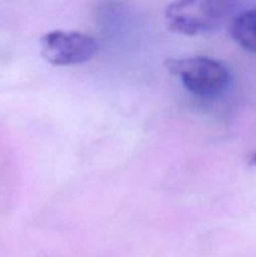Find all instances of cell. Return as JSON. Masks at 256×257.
Returning a JSON list of instances; mask_svg holds the SVG:
<instances>
[{"label":"cell","mask_w":256,"mask_h":257,"mask_svg":"<svg viewBox=\"0 0 256 257\" xmlns=\"http://www.w3.org/2000/svg\"><path fill=\"white\" fill-rule=\"evenodd\" d=\"M237 4L238 0H173L166 8V25L187 37L211 34L226 24Z\"/></svg>","instance_id":"6da1fadb"},{"label":"cell","mask_w":256,"mask_h":257,"mask_svg":"<svg viewBox=\"0 0 256 257\" xmlns=\"http://www.w3.org/2000/svg\"><path fill=\"white\" fill-rule=\"evenodd\" d=\"M166 68L181 80L186 90L198 98H216L226 92L230 83L227 68L208 57H186L166 60Z\"/></svg>","instance_id":"7a4b0ae2"},{"label":"cell","mask_w":256,"mask_h":257,"mask_svg":"<svg viewBox=\"0 0 256 257\" xmlns=\"http://www.w3.org/2000/svg\"><path fill=\"white\" fill-rule=\"evenodd\" d=\"M40 53L54 67L77 65L92 59L98 52L97 40L79 32L53 30L40 38Z\"/></svg>","instance_id":"3957f363"},{"label":"cell","mask_w":256,"mask_h":257,"mask_svg":"<svg viewBox=\"0 0 256 257\" xmlns=\"http://www.w3.org/2000/svg\"><path fill=\"white\" fill-rule=\"evenodd\" d=\"M230 34L242 49L256 54V9L236 15L231 22Z\"/></svg>","instance_id":"277c9868"},{"label":"cell","mask_w":256,"mask_h":257,"mask_svg":"<svg viewBox=\"0 0 256 257\" xmlns=\"http://www.w3.org/2000/svg\"><path fill=\"white\" fill-rule=\"evenodd\" d=\"M252 163L253 165H256V155L252 157Z\"/></svg>","instance_id":"5b68a950"}]
</instances>
